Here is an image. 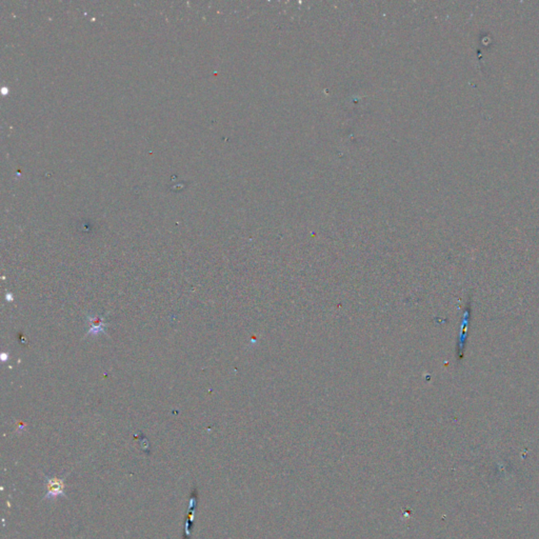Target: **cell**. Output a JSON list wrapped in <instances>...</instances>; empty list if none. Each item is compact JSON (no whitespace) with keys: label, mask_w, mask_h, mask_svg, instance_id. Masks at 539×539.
Wrapping results in <instances>:
<instances>
[{"label":"cell","mask_w":539,"mask_h":539,"mask_svg":"<svg viewBox=\"0 0 539 539\" xmlns=\"http://www.w3.org/2000/svg\"><path fill=\"white\" fill-rule=\"evenodd\" d=\"M46 486L47 494L45 496L46 499H54L59 496L66 497L65 493V482L60 478L53 476H46Z\"/></svg>","instance_id":"obj_1"}]
</instances>
